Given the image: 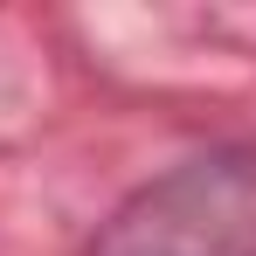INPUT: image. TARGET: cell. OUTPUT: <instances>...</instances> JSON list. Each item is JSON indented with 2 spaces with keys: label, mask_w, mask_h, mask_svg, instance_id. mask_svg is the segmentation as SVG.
<instances>
[{
  "label": "cell",
  "mask_w": 256,
  "mask_h": 256,
  "mask_svg": "<svg viewBox=\"0 0 256 256\" xmlns=\"http://www.w3.org/2000/svg\"><path fill=\"white\" fill-rule=\"evenodd\" d=\"M84 256H256V146L214 138L138 180Z\"/></svg>",
  "instance_id": "obj_1"
}]
</instances>
